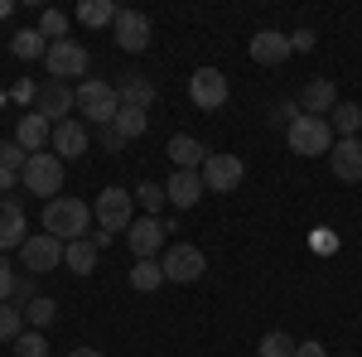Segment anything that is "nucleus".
<instances>
[{
	"instance_id": "40",
	"label": "nucleus",
	"mask_w": 362,
	"mask_h": 357,
	"mask_svg": "<svg viewBox=\"0 0 362 357\" xmlns=\"http://www.w3.org/2000/svg\"><path fill=\"white\" fill-rule=\"evenodd\" d=\"M295 357H324V343H300Z\"/></svg>"
},
{
	"instance_id": "5",
	"label": "nucleus",
	"mask_w": 362,
	"mask_h": 357,
	"mask_svg": "<svg viewBox=\"0 0 362 357\" xmlns=\"http://www.w3.org/2000/svg\"><path fill=\"white\" fill-rule=\"evenodd\" d=\"M20 179H25L29 193H39V198H49L54 203L58 189H63V160H58L54 150H44V155H29V165L20 169Z\"/></svg>"
},
{
	"instance_id": "14",
	"label": "nucleus",
	"mask_w": 362,
	"mask_h": 357,
	"mask_svg": "<svg viewBox=\"0 0 362 357\" xmlns=\"http://www.w3.org/2000/svg\"><path fill=\"white\" fill-rule=\"evenodd\" d=\"M49 145H54L58 160H83L87 150H92V136H87L83 121L68 116V121H58V126H54V140H49Z\"/></svg>"
},
{
	"instance_id": "20",
	"label": "nucleus",
	"mask_w": 362,
	"mask_h": 357,
	"mask_svg": "<svg viewBox=\"0 0 362 357\" xmlns=\"http://www.w3.org/2000/svg\"><path fill=\"white\" fill-rule=\"evenodd\" d=\"M116 97H121V107H136V111H150L155 107V83L145 78V73H126L121 83H116Z\"/></svg>"
},
{
	"instance_id": "8",
	"label": "nucleus",
	"mask_w": 362,
	"mask_h": 357,
	"mask_svg": "<svg viewBox=\"0 0 362 357\" xmlns=\"http://www.w3.org/2000/svg\"><path fill=\"white\" fill-rule=\"evenodd\" d=\"M160 266H165V280L194 285V280H203V271H208V256H203L198 247H189V242H179V247H165Z\"/></svg>"
},
{
	"instance_id": "18",
	"label": "nucleus",
	"mask_w": 362,
	"mask_h": 357,
	"mask_svg": "<svg viewBox=\"0 0 362 357\" xmlns=\"http://www.w3.org/2000/svg\"><path fill=\"white\" fill-rule=\"evenodd\" d=\"M329 169H334L343 184H358V179H362V136L358 140H334V150H329Z\"/></svg>"
},
{
	"instance_id": "41",
	"label": "nucleus",
	"mask_w": 362,
	"mask_h": 357,
	"mask_svg": "<svg viewBox=\"0 0 362 357\" xmlns=\"http://www.w3.org/2000/svg\"><path fill=\"white\" fill-rule=\"evenodd\" d=\"M10 189H15V174H10V169L0 165V193H10Z\"/></svg>"
},
{
	"instance_id": "16",
	"label": "nucleus",
	"mask_w": 362,
	"mask_h": 357,
	"mask_svg": "<svg viewBox=\"0 0 362 357\" xmlns=\"http://www.w3.org/2000/svg\"><path fill=\"white\" fill-rule=\"evenodd\" d=\"M338 102H343V97H338L334 78H309L305 92H300V111H305V116H324V121H329V111H334Z\"/></svg>"
},
{
	"instance_id": "29",
	"label": "nucleus",
	"mask_w": 362,
	"mask_h": 357,
	"mask_svg": "<svg viewBox=\"0 0 362 357\" xmlns=\"http://www.w3.org/2000/svg\"><path fill=\"white\" fill-rule=\"evenodd\" d=\"M136 203L140 208H145V218H160V208H165L169 198H165V184H150V179H145V184H136Z\"/></svg>"
},
{
	"instance_id": "6",
	"label": "nucleus",
	"mask_w": 362,
	"mask_h": 357,
	"mask_svg": "<svg viewBox=\"0 0 362 357\" xmlns=\"http://www.w3.org/2000/svg\"><path fill=\"white\" fill-rule=\"evenodd\" d=\"M63 242L58 237H49V232H29L25 247H20V266H25V275H49L63 266Z\"/></svg>"
},
{
	"instance_id": "11",
	"label": "nucleus",
	"mask_w": 362,
	"mask_h": 357,
	"mask_svg": "<svg viewBox=\"0 0 362 357\" xmlns=\"http://www.w3.org/2000/svg\"><path fill=\"white\" fill-rule=\"evenodd\" d=\"M165 232H174V227H165L160 218H136L131 222V251H136V261H160V251H165Z\"/></svg>"
},
{
	"instance_id": "28",
	"label": "nucleus",
	"mask_w": 362,
	"mask_h": 357,
	"mask_svg": "<svg viewBox=\"0 0 362 357\" xmlns=\"http://www.w3.org/2000/svg\"><path fill=\"white\" fill-rule=\"evenodd\" d=\"M160 285H165V266H160V261H136V266H131V290L155 295Z\"/></svg>"
},
{
	"instance_id": "43",
	"label": "nucleus",
	"mask_w": 362,
	"mask_h": 357,
	"mask_svg": "<svg viewBox=\"0 0 362 357\" xmlns=\"http://www.w3.org/2000/svg\"><path fill=\"white\" fill-rule=\"evenodd\" d=\"M5 15H10V0H0V20H5Z\"/></svg>"
},
{
	"instance_id": "27",
	"label": "nucleus",
	"mask_w": 362,
	"mask_h": 357,
	"mask_svg": "<svg viewBox=\"0 0 362 357\" xmlns=\"http://www.w3.org/2000/svg\"><path fill=\"white\" fill-rule=\"evenodd\" d=\"M116 15H121V5H112V0H83V5H78V20H83L87 29L116 25Z\"/></svg>"
},
{
	"instance_id": "24",
	"label": "nucleus",
	"mask_w": 362,
	"mask_h": 357,
	"mask_svg": "<svg viewBox=\"0 0 362 357\" xmlns=\"http://www.w3.org/2000/svg\"><path fill=\"white\" fill-rule=\"evenodd\" d=\"M10 54L20 58V63H39V58L49 54V39H44L39 29H15V39H10Z\"/></svg>"
},
{
	"instance_id": "25",
	"label": "nucleus",
	"mask_w": 362,
	"mask_h": 357,
	"mask_svg": "<svg viewBox=\"0 0 362 357\" xmlns=\"http://www.w3.org/2000/svg\"><path fill=\"white\" fill-rule=\"evenodd\" d=\"M112 131L121 140H126V145H131V140H140L145 136V131H150V111H136V107H121L116 111V121H112Z\"/></svg>"
},
{
	"instance_id": "38",
	"label": "nucleus",
	"mask_w": 362,
	"mask_h": 357,
	"mask_svg": "<svg viewBox=\"0 0 362 357\" xmlns=\"http://www.w3.org/2000/svg\"><path fill=\"white\" fill-rule=\"evenodd\" d=\"M39 295H34V275H25V280H15V304H34Z\"/></svg>"
},
{
	"instance_id": "4",
	"label": "nucleus",
	"mask_w": 362,
	"mask_h": 357,
	"mask_svg": "<svg viewBox=\"0 0 362 357\" xmlns=\"http://www.w3.org/2000/svg\"><path fill=\"white\" fill-rule=\"evenodd\" d=\"M131 208H136V193L131 189H121V184H112V189H102L97 193V203H92V213H97V227L102 232H131Z\"/></svg>"
},
{
	"instance_id": "10",
	"label": "nucleus",
	"mask_w": 362,
	"mask_h": 357,
	"mask_svg": "<svg viewBox=\"0 0 362 357\" xmlns=\"http://www.w3.org/2000/svg\"><path fill=\"white\" fill-rule=\"evenodd\" d=\"M73 107H78V97H73V87H68V83L44 78V83H39V92H34V111H39L49 126L68 121V111H73Z\"/></svg>"
},
{
	"instance_id": "21",
	"label": "nucleus",
	"mask_w": 362,
	"mask_h": 357,
	"mask_svg": "<svg viewBox=\"0 0 362 357\" xmlns=\"http://www.w3.org/2000/svg\"><path fill=\"white\" fill-rule=\"evenodd\" d=\"M25 208L15 203V198H0V251L10 247H25Z\"/></svg>"
},
{
	"instance_id": "32",
	"label": "nucleus",
	"mask_w": 362,
	"mask_h": 357,
	"mask_svg": "<svg viewBox=\"0 0 362 357\" xmlns=\"http://www.w3.org/2000/svg\"><path fill=\"white\" fill-rule=\"evenodd\" d=\"M295 348H300V343H295V338H290V333H266V338H261V348H256V357H295Z\"/></svg>"
},
{
	"instance_id": "13",
	"label": "nucleus",
	"mask_w": 362,
	"mask_h": 357,
	"mask_svg": "<svg viewBox=\"0 0 362 357\" xmlns=\"http://www.w3.org/2000/svg\"><path fill=\"white\" fill-rule=\"evenodd\" d=\"M247 54H251V63H261V68H276V63H285L295 49H290V34H280V29H261V34H251Z\"/></svg>"
},
{
	"instance_id": "9",
	"label": "nucleus",
	"mask_w": 362,
	"mask_h": 357,
	"mask_svg": "<svg viewBox=\"0 0 362 357\" xmlns=\"http://www.w3.org/2000/svg\"><path fill=\"white\" fill-rule=\"evenodd\" d=\"M198 174H203V189L208 193H232L242 179H247V165H242L237 155H208Z\"/></svg>"
},
{
	"instance_id": "3",
	"label": "nucleus",
	"mask_w": 362,
	"mask_h": 357,
	"mask_svg": "<svg viewBox=\"0 0 362 357\" xmlns=\"http://www.w3.org/2000/svg\"><path fill=\"white\" fill-rule=\"evenodd\" d=\"M285 140H290V150H295V155L314 160V155H329L338 136H334V126H329L324 116H295V121H290V131H285Z\"/></svg>"
},
{
	"instance_id": "1",
	"label": "nucleus",
	"mask_w": 362,
	"mask_h": 357,
	"mask_svg": "<svg viewBox=\"0 0 362 357\" xmlns=\"http://www.w3.org/2000/svg\"><path fill=\"white\" fill-rule=\"evenodd\" d=\"M87 227H92V208H87L83 198H54V203H44V232L58 237L63 247L83 242Z\"/></svg>"
},
{
	"instance_id": "19",
	"label": "nucleus",
	"mask_w": 362,
	"mask_h": 357,
	"mask_svg": "<svg viewBox=\"0 0 362 357\" xmlns=\"http://www.w3.org/2000/svg\"><path fill=\"white\" fill-rule=\"evenodd\" d=\"M203 193L208 189H203V174H198V169H174L169 184H165V198L174 203V208H194Z\"/></svg>"
},
{
	"instance_id": "42",
	"label": "nucleus",
	"mask_w": 362,
	"mask_h": 357,
	"mask_svg": "<svg viewBox=\"0 0 362 357\" xmlns=\"http://www.w3.org/2000/svg\"><path fill=\"white\" fill-rule=\"evenodd\" d=\"M68 357H102V353H97V348H73Z\"/></svg>"
},
{
	"instance_id": "15",
	"label": "nucleus",
	"mask_w": 362,
	"mask_h": 357,
	"mask_svg": "<svg viewBox=\"0 0 362 357\" xmlns=\"http://www.w3.org/2000/svg\"><path fill=\"white\" fill-rule=\"evenodd\" d=\"M112 29H116V44H121L126 54H145V49H150V20H145L140 10H121Z\"/></svg>"
},
{
	"instance_id": "36",
	"label": "nucleus",
	"mask_w": 362,
	"mask_h": 357,
	"mask_svg": "<svg viewBox=\"0 0 362 357\" xmlns=\"http://www.w3.org/2000/svg\"><path fill=\"white\" fill-rule=\"evenodd\" d=\"M10 295H15V266H10V261L0 256V304L10 300Z\"/></svg>"
},
{
	"instance_id": "23",
	"label": "nucleus",
	"mask_w": 362,
	"mask_h": 357,
	"mask_svg": "<svg viewBox=\"0 0 362 357\" xmlns=\"http://www.w3.org/2000/svg\"><path fill=\"white\" fill-rule=\"evenodd\" d=\"M329 126H334L338 140H358L362 136V107L358 102H338V107L329 111Z\"/></svg>"
},
{
	"instance_id": "2",
	"label": "nucleus",
	"mask_w": 362,
	"mask_h": 357,
	"mask_svg": "<svg viewBox=\"0 0 362 357\" xmlns=\"http://www.w3.org/2000/svg\"><path fill=\"white\" fill-rule=\"evenodd\" d=\"M73 97H78V111H83L97 131H102V126H112L116 111H121L116 83H102V78H87V83H78V87H73Z\"/></svg>"
},
{
	"instance_id": "26",
	"label": "nucleus",
	"mask_w": 362,
	"mask_h": 357,
	"mask_svg": "<svg viewBox=\"0 0 362 357\" xmlns=\"http://www.w3.org/2000/svg\"><path fill=\"white\" fill-rule=\"evenodd\" d=\"M63 266L73 275H92V266H97V247H92V237H83V242H68V251H63Z\"/></svg>"
},
{
	"instance_id": "33",
	"label": "nucleus",
	"mask_w": 362,
	"mask_h": 357,
	"mask_svg": "<svg viewBox=\"0 0 362 357\" xmlns=\"http://www.w3.org/2000/svg\"><path fill=\"white\" fill-rule=\"evenodd\" d=\"M39 34H44V39H49V44H58V39H63V34H68V15H63V10H44V15H39Z\"/></svg>"
},
{
	"instance_id": "34",
	"label": "nucleus",
	"mask_w": 362,
	"mask_h": 357,
	"mask_svg": "<svg viewBox=\"0 0 362 357\" xmlns=\"http://www.w3.org/2000/svg\"><path fill=\"white\" fill-rule=\"evenodd\" d=\"M15 357H49V343H44V333H20L15 338Z\"/></svg>"
},
{
	"instance_id": "17",
	"label": "nucleus",
	"mask_w": 362,
	"mask_h": 357,
	"mask_svg": "<svg viewBox=\"0 0 362 357\" xmlns=\"http://www.w3.org/2000/svg\"><path fill=\"white\" fill-rule=\"evenodd\" d=\"M49 140H54V126H49L39 111H25V116H20V126H15V145H20L25 155H44V150H49Z\"/></svg>"
},
{
	"instance_id": "37",
	"label": "nucleus",
	"mask_w": 362,
	"mask_h": 357,
	"mask_svg": "<svg viewBox=\"0 0 362 357\" xmlns=\"http://www.w3.org/2000/svg\"><path fill=\"white\" fill-rule=\"evenodd\" d=\"M314 44H319V39H314V29H295V34H290V49H295V54H309Z\"/></svg>"
},
{
	"instance_id": "7",
	"label": "nucleus",
	"mask_w": 362,
	"mask_h": 357,
	"mask_svg": "<svg viewBox=\"0 0 362 357\" xmlns=\"http://www.w3.org/2000/svg\"><path fill=\"white\" fill-rule=\"evenodd\" d=\"M44 68H49L54 83H68V78H87L92 58H87V49L78 39H58V44H49V54H44Z\"/></svg>"
},
{
	"instance_id": "39",
	"label": "nucleus",
	"mask_w": 362,
	"mask_h": 357,
	"mask_svg": "<svg viewBox=\"0 0 362 357\" xmlns=\"http://www.w3.org/2000/svg\"><path fill=\"white\" fill-rule=\"evenodd\" d=\"M97 140H102V150H112V155H116V150H121V145H126V140L116 136L112 126H102V131H97Z\"/></svg>"
},
{
	"instance_id": "12",
	"label": "nucleus",
	"mask_w": 362,
	"mask_h": 357,
	"mask_svg": "<svg viewBox=\"0 0 362 357\" xmlns=\"http://www.w3.org/2000/svg\"><path fill=\"white\" fill-rule=\"evenodd\" d=\"M189 97H194L198 111H218L227 107V78L218 68H198L194 78H189Z\"/></svg>"
},
{
	"instance_id": "35",
	"label": "nucleus",
	"mask_w": 362,
	"mask_h": 357,
	"mask_svg": "<svg viewBox=\"0 0 362 357\" xmlns=\"http://www.w3.org/2000/svg\"><path fill=\"white\" fill-rule=\"evenodd\" d=\"M0 165L10 169V174H20V169L29 165V155L20 150V145H15V140H5V145H0Z\"/></svg>"
},
{
	"instance_id": "31",
	"label": "nucleus",
	"mask_w": 362,
	"mask_h": 357,
	"mask_svg": "<svg viewBox=\"0 0 362 357\" xmlns=\"http://www.w3.org/2000/svg\"><path fill=\"white\" fill-rule=\"evenodd\" d=\"M58 319V300H49V295H39L34 304H25V324H34V329H49Z\"/></svg>"
},
{
	"instance_id": "30",
	"label": "nucleus",
	"mask_w": 362,
	"mask_h": 357,
	"mask_svg": "<svg viewBox=\"0 0 362 357\" xmlns=\"http://www.w3.org/2000/svg\"><path fill=\"white\" fill-rule=\"evenodd\" d=\"M20 333H25V309L5 300V304H0V343H15Z\"/></svg>"
},
{
	"instance_id": "22",
	"label": "nucleus",
	"mask_w": 362,
	"mask_h": 357,
	"mask_svg": "<svg viewBox=\"0 0 362 357\" xmlns=\"http://www.w3.org/2000/svg\"><path fill=\"white\" fill-rule=\"evenodd\" d=\"M208 155H213V150L198 145L194 136H174V140H169V160H174V169H203Z\"/></svg>"
}]
</instances>
